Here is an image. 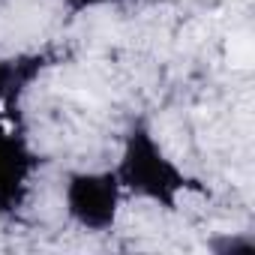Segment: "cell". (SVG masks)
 Here are the masks:
<instances>
[{
	"label": "cell",
	"mask_w": 255,
	"mask_h": 255,
	"mask_svg": "<svg viewBox=\"0 0 255 255\" xmlns=\"http://www.w3.org/2000/svg\"><path fill=\"white\" fill-rule=\"evenodd\" d=\"M231 63L234 66H249L252 63V42L246 36H234L231 39Z\"/></svg>",
	"instance_id": "cell-1"
}]
</instances>
